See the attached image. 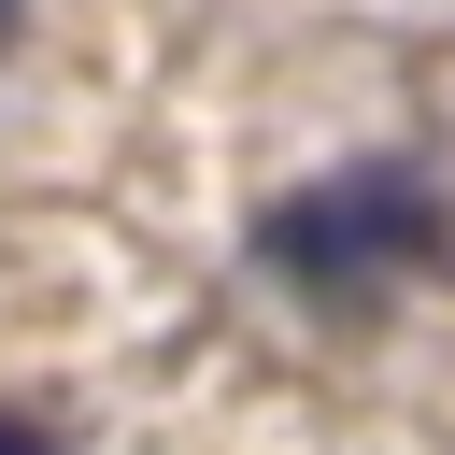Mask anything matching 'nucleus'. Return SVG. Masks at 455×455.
<instances>
[{"instance_id": "obj_3", "label": "nucleus", "mask_w": 455, "mask_h": 455, "mask_svg": "<svg viewBox=\"0 0 455 455\" xmlns=\"http://www.w3.org/2000/svg\"><path fill=\"white\" fill-rule=\"evenodd\" d=\"M0 14H14V0H0Z\"/></svg>"}, {"instance_id": "obj_1", "label": "nucleus", "mask_w": 455, "mask_h": 455, "mask_svg": "<svg viewBox=\"0 0 455 455\" xmlns=\"http://www.w3.org/2000/svg\"><path fill=\"white\" fill-rule=\"evenodd\" d=\"M441 256H455V213H441V185L412 156H355V171L284 185L256 213V270L299 284V299H327V313H355V299H384V284H412Z\"/></svg>"}, {"instance_id": "obj_2", "label": "nucleus", "mask_w": 455, "mask_h": 455, "mask_svg": "<svg viewBox=\"0 0 455 455\" xmlns=\"http://www.w3.org/2000/svg\"><path fill=\"white\" fill-rule=\"evenodd\" d=\"M0 455H57V441H43V427H28V412H0Z\"/></svg>"}]
</instances>
